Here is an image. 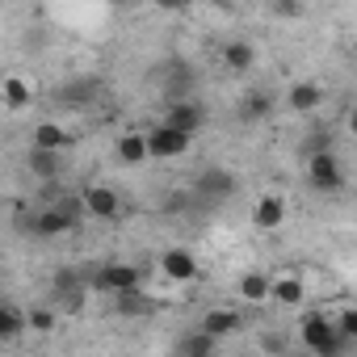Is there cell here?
Returning <instances> with one entry per match:
<instances>
[{
  "label": "cell",
  "mask_w": 357,
  "mask_h": 357,
  "mask_svg": "<svg viewBox=\"0 0 357 357\" xmlns=\"http://www.w3.org/2000/svg\"><path fill=\"white\" fill-rule=\"evenodd\" d=\"M298 336H303V349H311L315 357H344V336L336 332V319H328L324 311H307L298 319Z\"/></svg>",
  "instance_id": "cell-1"
},
{
  "label": "cell",
  "mask_w": 357,
  "mask_h": 357,
  "mask_svg": "<svg viewBox=\"0 0 357 357\" xmlns=\"http://www.w3.org/2000/svg\"><path fill=\"white\" fill-rule=\"evenodd\" d=\"M231 194H236V176H231L223 164H206V168L198 172V181H194V198H198L202 206H223Z\"/></svg>",
  "instance_id": "cell-2"
},
{
  "label": "cell",
  "mask_w": 357,
  "mask_h": 357,
  "mask_svg": "<svg viewBox=\"0 0 357 357\" xmlns=\"http://www.w3.org/2000/svg\"><path fill=\"white\" fill-rule=\"evenodd\" d=\"M194 84H198V72H194L185 59H168V63H164V72H160V93H164V105L194 101Z\"/></svg>",
  "instance_id": "cell-3"
},
{
  "label": "cell",
  "mask_w": 357,
  "mask_h": 357,
  "mask_svg": "<svg viewBox=\"0 0 357 357\" xmlns=\"http://www.w3.org/2000/svg\"><path fill=\"white\" fill-rule=\"evenodd\" d=\"M93 282V290H105V294H130V290H139V269L135 265H126V261H109V265H97V273L89 278Z\"/></svg>",
  "instance_id": "cell-4"
},
{
  "label": "cell",
  "mask_w": 357,
  "mask_h": 357,
  "mask_svg": "<svg viewBox=\"0 0 357 357\" xmlns=\"http://www.w3.org/2000/svg\"><path fill=\"white\" fill-rule=\"evenodd\" d=\"M160 126H168V130H181V135H198L202 126H206V105L194 97V101H176V105H164V118H160Z\"/></svg>",
  "instance_id": "cell-5"
},
{
  "label": "cell",
  "mask_w": 357,
  "mask_h": 357,
  "mask_svg": "<svg viewBox=\"0 0 357 357\" xmlns=\"http://www.w3.org/2000/svg\"><path fill=\"white\" fill-rule=\"evenodd\" d=\"M307 181H311L319 194H336V190L344 185V168H340V155H336V151L311 155V160H307Z\"/></svg>",
  "instance_id": "cell-6"
},
{
  "label": "cell",
  "mask_w": 357,
  "mask_h": 357,
  "mask_svg": "<svg viewBox=\"0 0 357 357\" xmlns=\"http://www.w3.org/2000/svg\"><path fill=\"white\" fill-rule=\"evenodd\" d=\"M190 135H181V130H168V126H151L147 130V151H151V160H176V155H185L190 151Z\"/></svg>",
  "instance_id": "cell-7"
},
{
  "label": "cell",
  "mask_w": 357,
  "mask_h": 357,
  "mask_svg": "<svg viewBox=\"0 0 357 357\" xmlns=\"http://www.w3.org/2000/svg\"><path fill=\"white\" fill-rule=\"evenodd\" d=\"M240 328H244V319H240V311H236V307H211V311H202V319H198V332H202V336H211V340L236 336Z\"/></svg>",
  "instance_id": "cell-8"
},
{
  "label": "cell",
  "mask_w": 357,
  "mask_h": 357,
  "mask_svg": "<svg viewBox=\"0 0 357 357\" xmlns=\"http://www.w3.org/2000/svg\"><path fill=\"white\" fill-rule=\"evenodd\" d=\"M101 97V80L97 76H76V80H68L63 89H59V105L63 109H84V105H93Z\"/></svg>",
  "instance_id": "cell-9"
},
{
  "label": "cell",
  "mask_w": 357,
  "mask_h": 357,
  "mask_svg": "<svg viewBox=\"0 0 357 357\" xmlns=\"http://www.w3.org/2000/svg\"><path fill=\"white\" fill-rule=\"evenodd\" d=\"M160 269H164V278H172V282H194V278H198V257H194L190 248H164Z\"/></svg>",
  "instance_id": "cell-10"
},
{
  "label": "cell",
  "mask_w": 357,
  "mask_h": 357,
  "mask_svg": "<svg viewBox=\"0 0 357 357\" xmlns=\"http://www.w3.org/2000/svg\"><path fill=\"white\" fill-rule=\"evenodd\" d=\"M76 223L59 211V206H47V211H38L34 219H30V236H38V240H55V236H68Z\"/></svg>",
  "instance_id": "cell-11"
},
{
  "label": "cell",
  "mask_w": 357,
  "mask_h": 357,
  "mask_svg": "<svg viewBox=\"0 0 357 357\" xmlns=\"http://www.w3.org/2000/svg\"><path fill=\"white\" fill-rule=\"evenodd\" d=\"M84 211L97 215V219H114V215L122 211V198H118V190H109V185H89V190H84Z\"/></svg>",
  "instance_id": "cell-12"
},
{
  "label": "cell",
  "mask_w": 357,
  "mask_h": 357,
  "mask_svg": "<svg viewBox=\"0 0 357 357\" xmlns=\"http://www.w3.org/2000/svg\"><path fill=\"white\" fill-rule=\"evenodd\" d=\"M252 223H257L261 231H278V227L286 223V198H278V194L257 198V206H252Z\"/></svg>",
  "instance_id": "cell-13"
},
{
  "label": "cell",
  "mask_w": 357,
  "mask_h": 357,
  "mask_svg": "<svg viewBox=\"0 0 357 357\" xmlns=\"http://www.w3.org/2000/svg\"><path fill=\"white\" fill-rule=\"evenodd\" d=\"M319 101H324V89H319L315 80H298V84H290V93H286V105H290L294 114H311V109H319Z\"/></svg>",
  "instance_id": "cell-14"
},
{
  "label": "cell",
  "mask_w": 357,
  "mask_h": 357,
  "mask_svg": "<svg viewBox=\"0 0 357 357\" xmlns=\"http://www.w3.org/2000/svg\"><path fill=\"white\" fill-rule=\"evenodd\" d=\"M240 298L244 303H269V294H273V278L265 273V269H248L244 278H240Z\"/></svg>",
  "instance_id": "cell-15"
},
{
  "label": "cell",
  "mask_w": 357,
  "mask_h": 357,
  "mask_svg": "<svg viewBox=\"0 0 357 357\" xmlns=\"http://www.w3.org/2000/svg\"><path fill=\"white\" fill-rule=\"evenodd\" d=\"M118 160L122 164H143V160H151V151H147V130H126L122 139H118Z\"/></svg>",
  "instance_id": "cell-16"
},
{
  "label": "cell",
  "mask_w": 357,
  "mask_h": 357,
  "mask_svg": "<svg viewBox=\"0 0 357 357\" xmlns=\"http://www.w3.org/2000/svg\"><path fill=\"white\" fill-rule=\"evenodd\" d=\"M269 114H273V93H269V89L244 93V101H240V118H244V122H261V118H269Z\"/></svg>",
  "instance_id": "cell-17"
},
{
  "label": "cell",
  "mask_w": 357,
  "mask_h": 357,
  "mask_svg": "<svg viewBox=\"0 0 357 357\" xmlns=\"http://www.w3.org/2000/svg\"><path fill=\"white\" fill-rule=\"evenodd\" d=\"M72 143V135L59 126V122H38L34 126V143L30 147H38V151H63Z\"/></svg>",
  "instance_id": "cell-18"
},
{
  "label": "cell",
  "mask_w": 357,
  "mask_h": 357,
  "mask_svg": "<svg viewBox=\"0 0 357 357\" xmlns=\"http://www.w3.org/2000/svg\"><path fill=\"white\" fill-rule=\"evenodd\" d=\"M215 344H219V340H211V336H202V332H185V336H176L172 357H215Z\"/></svg>",
  "instance_id": "cell-19"
},
{
  "label": "cell",
  "mask_w": 357,
  "mask_h": 357,
  "mask_svg": "<svg viewBox=\"0 0 357 357\" xmlns=\"http://www.w3.org/2000/svg\"><path fill=\"white\" fill-rule=\"evenodd\" d=\"M257 63V51H252V43H244V38H231L227 47H223V68L227 72H248Z\"/></svg>",
  "instance_id": "cell-20"
},
{
  "label": "cell",
  "mask_w": 357,
  "mask_h": 357,
  "mask_svg": "<svg viewBox=\"0 0 357 357\" xmlns=\"http://www.w3.org/2000/svg\"><path fill=\"white\" fill-rule=\"evenodd\" d=\"M303 298H307L303 278H273V294H269V303H278V307H298Z\"/></svg>",
  "instance_id": "cell-21"
},
{
  "label": "cell",
  "mask_w": 357,
  "mask_h": 357,
  "mask_svg": "<svg viewBox=\"0 0 357 357\" xmlns=\"http://www.w3.org/2000/svg\"><path fill=\"white\" fill-rule=\"evenodd\" d=\"M26 324H30V315H26L17 303H5V307H0V340H17Z\"/></svg>",
  "instance_id": "cell-22"
},
{
  "label": "cell",
  "mask_w": 357,
  "mask_h": 357,
  "mask_svg": "<svg viewBox=\"0 0 357 357\" xmlns=\"http://www.w3.org/2000/svg\"><path fill=\"white\" fill-rule=\"evenodd\" d=\"M59 155H63V151H38V147H30L26 164H30V172H34V176L51 181V176H59Z\"/></svg>",
  "instance_id": "cell-23"
},
{
  "label": "cell",
  "mask_w": 357,
  "mask_h": 357,
  "mask_svg": "<svg viewBox=\"0 0 357 357\" xmlns=\"http://www.w3.org/2000/svg\"><path fill=\"white\" fill-rule=\"evenodd\" d=\"M0 89H5V105H9V109H26V105L34 101V89H30L22 76H5V84H0Z\"/></svg>",
  "instance_id": "cell-24"
},
{
  "label": "cell",
  "mask_w": 357,
  "mask_h": 357,
  "mask_svg": "<svg viewBox=\"0 0 357 357\" xmlns=\"http://www.w3.org/2000/svg\"><path fill=\"white\" fill-rule=\"evenodd\" d=\"M114 311H118V315H151V311H155V303H151L143 290H130V294H118Z\"/></svg>",
  "instance_id": "cell-25"
},
{
  "label": "cell",
  "mask_w": 357,
  "mask_h": 357,
  "mask_svg": "<svg viewBox=\"0 0 357 357\" xmlns=\"http://www.w3.org/2000/svg\"><path fill=\"white\" fill-rule=\"evenodd\" d=\"M324 151H336L332 139H328V130H311V139L303 143V155L311 160V155H324Z\"/></svg>",
  "instance_id": "cell-26"
},
{
  "label": "cell",
  "mask_w": 357,
  "mask_h": 357,
  "mask_svg": "<svg viewBox=\"0 0 357 357\" xmlns=\"http://www.w3.org/2000/svg\"><path fill=\"white\" fill-rule=\"evenodd\" d=\"M286 349H290L286 332H265V336H261V353H269V357H286Z\"/></svg>",
  "instance_id": "cell-27"
},
{
  "label": "cell",
  "mask_w": 357,
  "mask_h": 357,
  "mask_svg": "<svg viewBox=\"0 0 357 357\" xmlns=\"http://www.w3.org/2000/svg\"><path fill=\"white\" fill-rule=\"evenodd\" d=\"M336 332H340L344 340H357V307H344V311L336 315Z\"/></svg>",
  "instance_id": "cell-28"
},
{
  "label": "cell",
  "mask_w": 357,
  "mask_h": 357,
  "mask_svg": "<svg viewBox=\"0 0 357 357\" xmlns=\"http://www.w3.org/2000/svg\"><path fill=\"white\" fill-rule=\"evenodd\" d=\"M30 328H34V332H51V328H55V311H51V307H34V311H30Z\"/></svg>",
  "instance_id": "cell-29"
},
{
  "label": "cell",
  "mask_w": 357,
  "mask_h": 357,
  "mask_svg": "<svg viewBox=\"0 0 357 357\" xmlns=\"http://www.w3.org/2000/svg\"><path fill=\"white\" fill-rule=\"evenodd\" d=\"M273 13H278V17H298L303 9H298V5H273Z\"/></svg>",
  "instance_id": "cell-30"
},
{
  "label": "cell",
  "mask_w": 357,
  "mask_h": 357,
  "mask_svg": "<svg viewBox=\"0 0 357 357\" xmlns=\"http://www.w3.org/2000/svg\"><path fill=\"white\" fill-rule=\"evenodd\" d=\"M349 135H357V105L349 109Z\"/></svg>",
  "instance_id": "cell-31"
}]
</instances>
